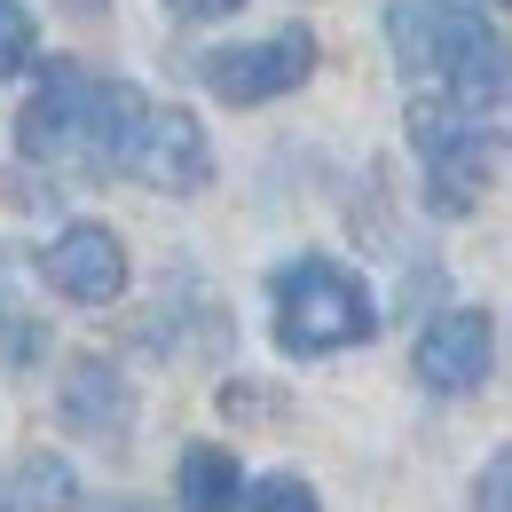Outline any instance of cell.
I'll return each mask as SVG.
<instances>
[{
  "label": "cell",
  "instance_id": "11",
  "mask_svg": "<svg viewBox=\"0 0 512 512\" xmlns=\"http://www.w3.org/2000/svg\"><path fill=\"white\" fill-rule=\"evenodd\" d=\"M237 481H245V473H237V457L221 442L182 449V481H174V489H182V512H237Z\"/></svg>",
  "mask_w": 512,
  "mask_h": 512
},
{
  "label": "cell",
  "instance_id": "18",
  "mask_svg": "<svg viewBox=\"0 0 512 512\" xmlns=\"http://www.w3.org/2000/svg\"><path fill=\"white\" fill-rule=\"evenodd\" d=\"M497 8H512V0H497Z\"/></svg>",
  "mask_w": 512,
  "mask_h": 512
},
{
  "label": "cell",
  "instance_id": "16",
  "mask_svg": "<svg viewBox=\"0 0 512 512\" xmlns=\"http://www.w3.org/2000/svg\"><path fill=\"white\" fill-rule=\"evenodd\" d=\"M166 8H182V16H229L237 0H166Z\"/></svg>",
  "mask_w": 512,
  "mask_h": 512
},
{
  "label": "cell",
  "instance_id": "2",
  "mask_svg": "<svg viewBox=\"0 0 512 512\" xmlns=\"http://www.w3.org/2000/svg\"><path fill=\"white\" fill-rule=\"evenodd\" d=\"M371 331H379V308H371L363 276H347L339 260H292L276 276V347L284 355H339Z\"/></svg>",
  "mask_w": 512,
  "mask_h": 512
},
{
  "label": "cell",
  "instance_id": "1",
  "mask_svg": "<svg viewBox=\"0 0 512 512\" xmlns=\"http://www.w3.org/2000/svg\"><path fill=\"white\" fill-rule=\"evenodd\" d=\"M386 40L410 79H434L465 111L497 103V87H505V40L449 0H386Z\"/></svg>",
  "mask_w": 512,
  "mask_h": 512
},
{
  "label": "cell",
  "instance_id": "15",
  "mask_svg": "<svg viewBox=\"0 0 512 512\" xmlns=\"http://www.w3.org/2000/svg\"><path fill=\"white\" fill-rule=\"evenodd\" d=\"M481 512H512V449H497L489 457V473H481V497H473Z\"/></svg>",
  "mask_w": 512,
  "mask_h": 512
},
{
  "label": "cell",
  "instance_id": "7",
  "mask_svg": "<svg viewBox=\"0 0 512 512\" xmlns=\"http://www.w3.org/2000/svg\"><path fill=\"white\" fill-rule=\"evenodd\" d=\"M489 355H497V331L481 308H449L418 331V386H434V394H473V386L489 379Z\"/></svg>",
  "mask_w": 512,
  "mask_h": 512
},
{
  "label": "cell",
  "instance_id": "4",
  "mask_svg": "<svg viewBox=\"0 0 512 512\" xmlns=\"http://www.w3.org/2000/svg\"><path fill=\"white\" fill-rule=\"evenodd\" d=\"M308 71H316V32H308V24H284V32H268V40H245V48L205 56V87H213L221 103H276V95H292Z\"/></svg>",
  "mask_w": 512,
  "mask_h": 512
},
{
  "label": "cell",
  "instance_id": "6",
  "mask_svg": "<svg viewBox=\"0 0 512 512\" xmlns=\"http://www.w3.org/2000/svg\"><path fill=\"white\" fill-rule=\"evenodd\" d=\"M134 174L150 182V190L166 197H190L213 182V142H205V127H197V111H182V103H158L150 119H142V134H134Z\"/></svg>",
  "mask_w": 512,
  "mask_h": 512
},
{
  "label": "cell",
  "instance_id": "17",
  "mask_svg": "<svg viewBox=\"0 0 512 512\" xmlns=\"http://www.w3.org/2000/svg\"><path fill=\"white\" fill-rule=\"evenodd\" d=\"M71 8H103V0H71Z\"/></svg>",
  "mask_w": 512,
  "mask_h": 512
},
{
  "label": "cell",
  "instance_id": "8",
  "mask_svg": "<svg viewBox=\"0 0 512 512\" xmlns=\"http://www.w3.org/2000/svg\"><path fill=\"white\" fill-rule=\"evenodd\" d=\"M87 103H95V79L79 64H48L40 87H32V103H24V119H16V150L24 158H64V150H79Z\"/></svg>",
  "mask_w": 512,
  "mask_h": 512
},
{
  "label": "cell",
  "instance_id": "9",
  "mask_svg": "<svg viewBox=\"0 0 512 512\" xmlns=\"http://www.w3.org/2000/svg\"><path fill=\"white\" fill-rule=\"evenodd\" d=\"M127 379L103 363V355H79L64 371V418L79 426V434H95V442H119L127 434Z\"/></svg>",
  "mask_w": 512,
  "mask_h": 512
},
{
  "label": "cell",
  "instance_id": "12",
  "mask_svg": "<svg viewBox=\"0 0 512 512\" xmlns=\"http://www.w3.org/2000/svg\"><path fill=\"white\" fill-rule=\"evenodd\" d=\"M32 48H40L32 8H24V0H0V79H16V71L32 64Z\"/></svg>",
  "mask_w": 512,
  "mask_h": 512
},
{
  "label": "cell",
  "instance_id": "14",
  "mask_svg": "<svg viewBox=\"0 0 512 512\" xmlns=\"http://www.w3.org/2000/svg\"><path fill=\"white\" fill-rule=\"evenodd\" d=\"M253 512H323V505H316V489H308L300 473H268L253 489Z\"/></svg>",
  "mask_w": 512,
  "mask_h": 512
},
{
  "label": "cell",
  "instance_id": "13",
  "mask_svg": "<svg viewBox=\"0 0 512 512\" xmlns=\"http://www.w3.org/2000/svg\"><path fill=\"white\" fill-rule=\"evenodd\" d=\"M24 505H32V512H64L71 505L64 457H24Z\"/></svg>",
  "mask_w": 512,
  "mask_h": 512
},
{
  "label": "cell",
  "instance_id": "5",
  "mask_svg": "<svg viewBox=\"0 0 512 512\" xmlns=\"http://www.w3.org/2000/svg\"><path fill=\"white\" fill-rule=\"evenodd\" d=\"M40 276H48V292H64L71 308H111L127 292V245L103 221H71L64 237L40 253Z\"/></svg>",
  "mask_w": 512,
  "mask_h": 512
},
{
  "label": "cell",
  "instance_id": "3",
  "mask_svg": "<svg viewBox=\"0 0 512 512\" xmlns=\"http://www.w3.org/2000/svg\"><path fill=\"white\" fill-rule=\"evenodd\" d=\"M410 142H418V158H426V190H434V205H442V213H465V205L481 197V182H489L473 111L449 103V95H426V103H410Z\"/></svg>",
  "mask_w": 512,
  "mask_h": 512
},
{
  "label": "cell",
  "instance_id": "10",
  "mask_svg": "<svg viewBox=\"0 0 512 512\" xmlns=\"http://www.w3.org/2000/svg\"><path fill=\"white\" fill-rule=\"evenodd\" d=\"M142 119H150V111H142V95H134L127 79H103V87H95V103H87V134H79V142H87V158H95L103 174H111V166H127Z\"/></svg>",
  "mask_w": 512,
  "mask_h": 512
}]
</instances>
